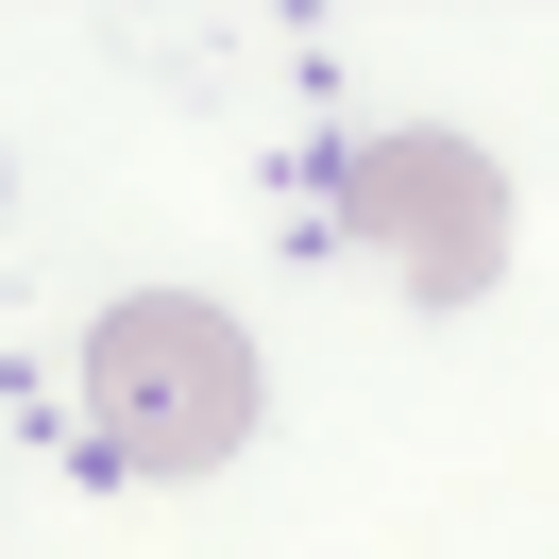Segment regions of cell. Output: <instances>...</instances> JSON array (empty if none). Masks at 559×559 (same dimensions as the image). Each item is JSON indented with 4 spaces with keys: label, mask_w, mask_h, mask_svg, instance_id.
I'll return each mask as SVG.
<instances>
[{
    "label": "cell",
    "mask_w": 559,
    "mask_h": 559,
    "mask_svg": "<svg viewBox=\"0 0 559 559\" xmlns=\"http://www.w3.org/2000/svg\"><path fill=\"white\" fill-rule=\"evenodd\" d=\"M340 221L390 254V288H424V306H475L491 272H509V170H491L475 136H356L340 153Z\"/></svg>",
    "instance_id": "7a4b0ae2"
},
{
    "label": "cell",
    "mask_w": 559,
    "mask_h": 559,
    "mask_svg": "<svg viewBox=\"0 0 559 559\" xmlns=\"http://www.w3.org/2000/svg\"><path fill=\"white\" fill-rule=\"evenodd\" d=\"M85 424L119 475H221L254 441V340L204 288H119L85 322Z\"/></svg>",
    "instance_id": "6da1fadb"
}]
</instances>
